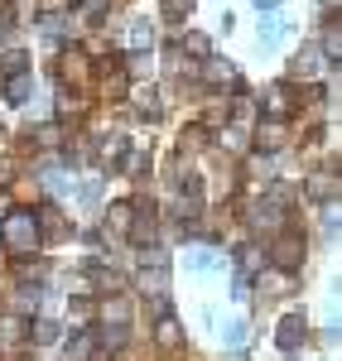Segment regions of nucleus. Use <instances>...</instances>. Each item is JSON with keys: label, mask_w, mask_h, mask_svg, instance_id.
<instances>
[{"label": "nucleus", "mask_w": 342, "mask_h": 361, "mask_svg": "<svg viewBox=\"0 0 342 361\" xmlns=\"http://www.w3.org/2000/svg\"><path fill=\"white\" fill-rule=\"evenodd\" d=\"M188 270H217V250L212 246H198V250H188V260H183Z\"/></svg>", "instance_id": "f8f14e48"}, {"label": "nucleus", "mask_w": 342, "mask_h": 361, "mask_svg": "<svg viewBox=\"0 0 342 361\" xmlns=\"http://www.w3.org/2000/svg\"><path fill=\"white\" fill-rule=\"evenodd\" d=\"M0 241L15 250V255H34L39 250V217L34 212H15L0 222Z\"/></svg>", "instance_id": "f257e3e1"}, {"label": "nucleus", "mask_w": 342, "mask_h": 361, "mask_svg": "<svg viewBox=\"0 0 342 361\" xmlns=\"http://www.w3.org/2000/svg\"><path fill=\"white\" fill-rule=\"evenodd\" d=\"M207 82H222V87H241V73L231 68L227 58H207Z\"/></svg>", "instance_id": "423d86ee"}, {"label": "nucleus", "mask_w": 342, "mask_h": 361, "mask_svg": "<svg viewBox=\"0 0 342 361\" xmlns=\"http://www.w3.org/2000/svg\"><path fill=\"white\" fill-rule=\"evenodd\" d=\"M275 260H280V270L299 265V260H304V241H299V236H285V241H280V250H275Z\"/></svg>", "instance_id": "1a4fd4ad"}, {"label": "nucleus", "mask_w": 342, "mask_h": 361, "mask_svg": "<svg viewBox=\"0 0 342 361\" xmlns=\"http://www.w3.org/2000/svg\"><path fill=\"white\" fill-rule=\"evenodd\" d=\"M149 39H154V34H149V25H145V20H135V25H130V44H135V49H149Z\"/></svg>", "instance_id": "393cba45"}, {"label": "nucleus", "mask_w": 342, "mask_h": 361, "mask_svg": "<svg viewBox=\"0 0 342 361\" xmlns=\"http://www.w3.org/2000/svg\"><path fill=\"white\" fill-rule=\"evenodd\" d=\"M58 73H68L73 82H83V78H87V63H83V58H63V63H58Z\"/></svg>", "instance_id": "412c9836"}, {"label": "nucleus", "mask_w": 342, "mask_h": 361, "mask_svg": "<svg viewBox=\"0 0 342 361\" xmlns=\"http://www.w3.org/2000/svg\"><path fill=\"white\" fill-rule=\"evenodd\" d=\"M260 106H265V116H270V121H285V116H289V106H294V102H289V97H285V87H270V92L260 97Z\"/></svg>", "instance_id": "0eeeda50"}, {"label": "nucleus", "mask_w": 342, "mask_h": 361, "mask_svg": "<svg viewBox=\"0 0 342 361\" xmlns=\"http://www.w3.org/2000/svg\"><path fill=\"white\" fill-rule=\"evenodd\" d=\"M251 222H256V231H275V226L285 222V197H265V202H256V212H251Z\"/></svg>", "instance_id": "7ed1b4c3"}, {"label": "nucleus", "mask_w": 342, "mask_h": 361, "mask_svg": "<svg viewBox=\"0 0 342 361\" xmlns=\"http://www.w3.org/2000/svg\"><path fill=\"white\" fill-rule=\"evenodd\" d=\"M304 323H309L304 313H285V318H280V328H275V342H280V352H294V347L304 342V333H309Z\"/></svg>", "instance_id": "f03ea898"}, {"label": "nucleus", "mask_w": 342, "mask_h": 361, "mask_svg": "<svg viewBox=\"0 0 342 361\" xmlns=\"http://www.w3.org/2000/svg\"><path fill=\"white\" fill-rule=\"evenodd\" d=\"M135 106H140L145 116H159V102H154V87H140V92H135Z\"/></svg>", "instance_id": "6ab92c4d"}, {"label": "nucleus", "mask_w": 342, "mask_h": 361, "mask_svg": "<svg viewBox=\"0 0 342 361\" xmlns=\"http://www.w3.org/2000/svg\"><path fill=\"white\" fill-rule=\"evenodd\" d=\"M78 197H83L87 207H92V202H102V183H83V188H78Z\"/></svg>", "instance_id": "cd10ccee"}, {"label": "nucleus", "mask_w": 342, "mask_h": 361, "mask_svg": "<svg viewBox=\"0 0 342 361\" xmlns=\"http://www.w3.org/2000/svg\"><path fill=\"white\" fill-rule=\"evenodd\" d=\"M227 149H241V145H246V126H227Z\"/></svg>", "instance_id": "bb28decb"}, {"label": "nucleus", "mask_w": 342, "mask_h": 361, "mask_svg": "<svg viewBox=\"0 0 342 361\" xmlns=\"http://www.w3.org/2000/svg\"><path fill=\"white\" fill-rule=\"evenodd\" d=\"M106 226H111V231H126V226H130V202H116L111 212H106Z\"/></svg>", "instance_id": "dca6fc26"}, {"label": "nucleus", "mask_w": 342, "mask_h": 361, "mask_svg": "<svg viewBox=\"0 0 342 361\" xmlns=\"http://www.w3.org/2000/svg\"><path fill=\"white\" fill-rule=\"evenodd\" d=\"M333 5H338V0H333Z\"/></svg>", "instance_id": "473e14b6"}, {"label": "nucleus", "mask_w": 342, "mask_h": 361, "mask_svg": "<svg viewBox=\"0 0 342 361\" xmlns=\"http://www.w3.org/2000/svg\"><path fill=\"white\" fill-rule=\"evenodd\" d=\"M159 5H164V15H169L173 25H178V20L188 15V0H159Z\"/></svg>", "instance_id": "a878e982"}, {"label": "nucleus", "mask_w": 342, "mask_h": 361, "mask_svg": "<svg viewBox=\"0 0 342 361\" xmlns=\"http://www.w3.org/2000/svg\"><path fill=\"white\" fill-rule=\"evenodd\" d=\"M121 342H126V328L111 323V328H106V347H121Z\"/></svg>", "instance_id": "c85d7f7f"}, {"label": "nucleus", "mask_w": 342, "mask_h": 361, "mask_svg": "<svg viewBox=\"0 0 342 361\" xmlns=\"http://www.w3.org/2000/svg\"><path fill=\"white\" fill-rule=\"evenodd\" d=\"M285 145V121H265L256 130V149H265V154H275Z\"/></svg>", "instance_id": "39448f33"}, {"label": "nucleus", "mask_w": 342, "mask_h": 361, "mask_svg": "<svg viewBox=\"0 0 342 361\" xmlns=\"http://www.w3.org/2000/svg\"><path fill=\"white\" fill-rule=\"evenodd\" d=\"M87 275L97 279V289H102V294H121V289H126V275L111 270V265H97V260H92V265H87Z\"/></svg>", "instance_id": "20e7f679"}, {"label": "nucleus", "mask_w": 342, "mask_h": 361, "mask_svg": "<svg viewBox=\"0 0 342 361\" xmlns=\"http://www.w3.org/2000/svg\"><path fill=\"white\" fill-rule=\"evenodd\" d=\"M63 357H68V361H87V357H92V337L78 333L73 342H68V352H63Z\"/></svg>", "instance_id": "4468645a"}, {"label": "nucleus", "mask_w": 342, "mask_h": 361, "mask_svg": "<svg viewBox=\"0 0 342 361\" xmlns=\"http://www.w3.org/2000/svg\"><path fill=\"white\" fill-rule=\"evenodd\" d=\"M294 73H299V78H314V73H318V49H304V58H299Z\"/></svg>", "instance_id": "5701e85b"}, {"label": "nucleus", "mask_w": 342, "mask_h": 361, "mask_svg": "<svg viewBox=\"0 0 342 361\" xmlns=\"http://www.w3.org/2000/svg\"><path fill=\"white\" fill-rule=\"evenodd\" d=\"M260 289H265V294H280V289H285V275H270L265 284H260Z\"/></svg>", "instance_id": "c756f323"}, {"label": "nucleus", "mask_w": 342, "mask_h": 361, "mask_svg": "<svg viewBox=\"0 0 342 361\" xmlns=\"http://www.w3.org/2000/svg\"><path fill=\"white\" fill-rule=\"evenodd\" d=\"M256 5H260V10H275V5H280V0H256Z\"/></svg>", "instance_id": "2f4dec72"}, {"label": "nucleus", "mask_w": 342, "mask_h": 361, "mask_svg": "<svg viewBox=\"0 0 342 361\" xmlns=\"http://www.w3.org/2000/svg\"><path fill=\"white\" fill-rule=\"evenodd\" d=\"M34 342H58V323L39 318V323H34Z\"/></svg>", "instance_id": "b1692460"}, {"label": "nucleus", "mask_w": 342, "mask_h": 361, "mask_svg": "<svg viewBox=\"0 0 342 361\" xmlns=\"http://www.w3.org/2000/svg\"><path fill=\"white\" fill-rule=\"evenodd\" d=\"M183 49H188L193 58H207V49H212V44H207V34H188V39H183Z\"/></svg>", "instance_id": "4be33fe9"}, {"label": "nucleus", "mask_w": 342, "mask_h": 361, "mask_svg": "<svg viewBox=\"0 0 342 361\" xmlns=\"http://www.w3.org/2000/svg\"><path fill=\"white\" fill-rule=\"evenodd\" d=\"M333 193H338V178H328V173H314V178H309V197L328 202Z\"/></svg>", "instance_id": "ddd939ff"}, {"label": "nucleus", "mask_w": 342, "mask_h": 361, "mask_svg": "<svg viewBox=\"0 0 342 361\" xmlns=\"http://www.w3.org/2000/svg\"><path fill=\"white\" fill-rule=\"evenodd\" d=\"M285 20H280V15H270V20H265V25H260V39H265V44H280V39H285Z\"/></svg>", "instance_id": "2eb2a0df"}, {"label": "nucleus", "mask_w": 342, "mask_h": 361, "mask_svg": "<svg viewBox=\"0 0 342 361\" xmlns=\"http://www.w3.org/2000/svg\"><path fill=\"white\" fill-rule=\"evenodd\" d=\"M15 73H29V54H20V49L0 54V78H15Z\"/></svg>", "instance_id": "9d476101"}, {"label": "nucleus", "mask_w": 342, "mask_h": 361, "mask_svg": "<svg viewBox=\"0 0 342 361\" xmlns=\"http://www.w3.org/2000/svg\"><path fill=\"white\" fill-rule=\"evenodd\" d=\"M102 97H126V73H116V68H106V92H102Z\"/></svg>", "instance_id": "a211bd4d"}, {"label": "nucleus", "mask_w": 342, "mask_h": 361, "mask_svg": "<svg viewBox=\"0 0 342 361\" xmlns=\"http://www.w3.org/2000/svg\"><path fill=\"white\" fill-rule=\"evenodd\" d=\"M154 337H159V347H164V352H173V347L183 342V328L173 323L169 313H159V328H154Z\"/></svg>", "instance_id": "6e6552de"}, {"label": "nucleus", "mask_w": 342, "mask_h": 361, "mask_svg": "<svg viewBox=\"0 0 342 361\" xmlns=\"http://www.w3.org/2000/svg\"><path fill=\"white\" fill-rule=\"evenodd\" d=\"M222 337H227V347H241V342H246V318H231Z\"/></svg>", "instance_id": "aec40b11"}, {"label": "nucleus", "mask_w": 342, "mask_h": 361, "mask_svg": "<svg viewBox=\"0 0 342 361\" xmlns=\"http://www.w3.org/2000/svg\"><path fill=\"white\" fill-rule=\"evenodd\" d=\"M10 178H15V164H10V159H0V188H5Z\"/></svg>", "instance_id": "7c9ffc66"}, {"label": "nucleus", "mask_w": 342, "mask_h": 361, "mask_svg": "<svg viewBox=\"0 0 342 361\" xmlns=\"http://www.w3.org/2000/svg\"><path fill=\"white\" fill-rule=\"evenodd\" d=\"M140 284L149 289V294H164V265H149V270L140 275Z\"/></svg>", "instance_id": "f3484780"}, {"label": "nucleus", "mask_w": 342, "mask_h": 361, "mask_svg": "<svg viewBox=\"0 0 342 361\" xmlns=\"http://www.w3.org/2000/svg\"><path fill=\"white\" fill-rule=\"evenodd\" d=\"M0 92H5V102H15V106H20V102L29 97V73H15V78H5V87H0Z\"/></svg>", "instance_id": "9b49d317"}]
</instances>
